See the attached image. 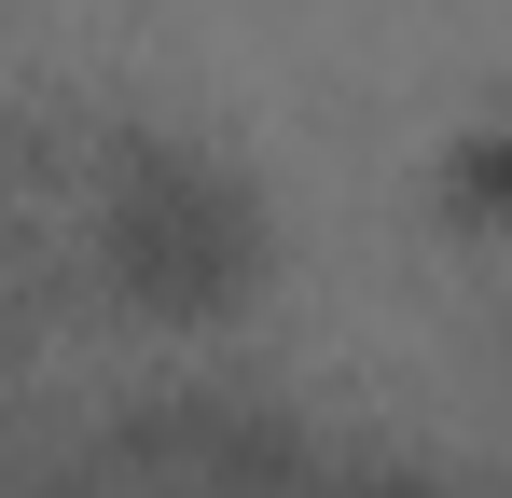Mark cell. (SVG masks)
<instances>
[{"instance_id":"6da1fadb","label":"cell","mask_w":512,"mask_h":498,"mask_svg":"<svg viewBox=\"0 0 512 498\" xmlns=\"http://www.w3.org/2000/svg\"><path fill=\"white\" fill-rule=\"evenodd\" d=\"M84 236L139 305H222L250 277V194L194 139H125L97 166V194H84Z\"/></svg>"},{"instance_id":"7a4b0ae2","label":"cell","mask_w":512,"mask_h":498,"mask_svg":"<svg viewBox=\"0 0 512 498\" xmlns=\"http://www.w3.org/2000/svg\"><path fill=\"white\" fill-rule=\"evenodd\" d=\"M346 498H443V485H429V471H360Z\"/></svg>"},{"instance_id":"3957f363","label":"cell","mask_w":512,"mask_h":498,"mask_svg":"<svg viewBox=\"0 0 512 498\" xmlns=\"http://www.w3.org/2000/svg\"><path fill=\"white\" fill-rule=\"evenodd\" d=\"M0 319H14V249H0Z\"/></svg>"}]
</instances>
